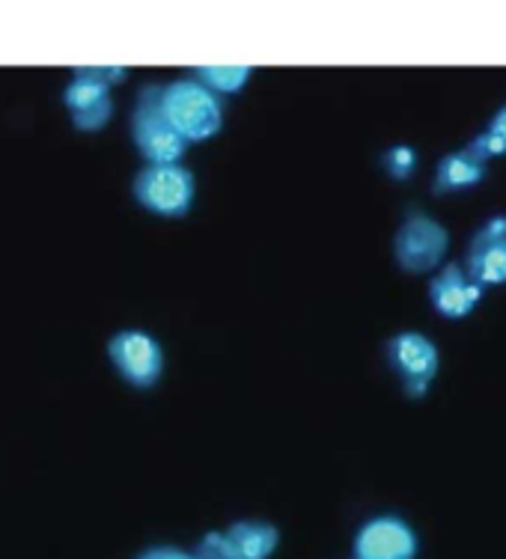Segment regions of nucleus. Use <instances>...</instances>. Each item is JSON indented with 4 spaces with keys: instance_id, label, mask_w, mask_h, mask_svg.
<instances>
[{
    "instance_id": "obj_1",
    "label": "nucleus",
    "mask_w": 506,
    "mask_h": 559,
    "mask_svg": "<svg viewBox=\"0 0 506 559\" xmlns=\"http://www.w3.org/2000/svg\"><path fill=\"white\" fill-rule=\"evenodd\" d=\"M158 98L173 129L179 131L191 146L209 143L224 131V96L195 75L176 78L158 84Z\"/></svg>"
},
{
    "instance_id": "obj_10",
    "label": "nucleus",
    "mask_w": 506,
    "mask_h": 559,
    "mask_svg": "<svg viewBox=\"0 0 506 559\" xmlns=\"http://www.w3.org/2000/svg\"><path fill=\"white\" fill-rule=\"evenodd\" d=\"M417 536L397 515L369 518L355 536V559H414Z\"/></svg>"
},
{
    "instance_id": "obj_8",
    "label": "nucleus",
    "mask_w": 506,
    "mask_h": 559,
    "mask_svg": "<svg viewBox=\"0 0 506 559\" xmlns=\"http://www.w3.org/2000/svg\"><path fill=\"white\" fill-rule=\"evenodd\" d=\"M426 295H429V307L442 319H450V322H462L471 312L483 304L485 286L476 283L471 277V271L464 265H456V262H444L442 269L435 271L426 286Z\"/></svg>"
},
{
    "instance_id": "obj_15",
    "label": "nucleus",
    "mask_w": 506,
    "mask_h": 559,
    "mask_svg": "<svg viewBox=\"0 0 506 559\" xmlns=\"http://www.w3.org/2000/svg\"><path fill=\"white\" fill-rule=\"evenodd\" d=\"M381 162H385V173L393 182H405L417 170V152L411 150V146H393V150L385 152Z\"/></svg>"
},
{
    "instance_id": "obj_13",
    "label": "nucleus",
    "mask_w": 506,
    "mask_h": 559,
    "mask_svg": "<svg viewBox=\"0 0 506 559\" xmlns=\"http://www.w3.org/2000/svg\"><path fill=\"white\" fill-rule=\"evenodd\" d=\"M191 75L200 78L209 90H215L217 96L226 98L238 96V93L250 84L254 69H250V66H200Z\"/></svg>"
},
{
    "instance_id": "obj_6",
    "label": "nucleus",
    "mask_w": 506,
    "mask_h": 559,
    "mask_svg": "<svg viewBox=\"0 0 506 559\" xmlns=\"http://www.w3.org/2000/svg\"><path fill=\"white\" fill-rule=\"evenodd\" d=\"M385 360L399 388L409 399H423L435 384L442 369V352L438 343L423 331H399L385 343Z\"/></svg>"
},
{
    "instance_id": "obj_4",
    "label": "nucleus",
    "mask_w": 506,
    "mask_h": 559,
    "mask_svg": "<svg viewBox=\"0 0 506 559\" xmlns=\"http://www.w3.org/2000/svg\"><path fill=\"white\" fill-rule=\"evenodd\" d=\"M131 194L143 212L176 221L195 209L197 179L183 162L143 164L131 182Z\"/></svg>"
},
{
    "instance_id": "obj_12",
    "label": "nucleus",
    "mask_w": 506,
    "mask_h": 559,
    "mask_svg": "<svg viewBox=\"0 0 506 559\" xmlns=\"http://www.w3.org/2000/svg\"><path fill=\"white\" fill-rule=\"evenodd\" d=\"M224 533L238 559H269L281 545V533L269 521H236Z\"/></svg>"
},
{
    "instance_id": "obj_2",
    "label": "nucleus",
    "mask_w": 506,
    "mask_h": 559,
    "mask_svg": "<svg viewBox=\"0 0 506 559\" xmlns=\"http://www.w3.org/2000/svg\"><path fill=\"white\" fill-rule=\"evenodd\" d=\"M122 66H84L63 86V105L78 131H102L114 119V86L126 81Z\"/></svg>"
},
{
    "instance_id": "obj_16",
    "label": "nucleus",
    "mask_w": 506,
    "mask_h": 559,
    "mask_svg": "<svg viewBox=\"0 0 506 559\" xmlns=\"http://www.w3.org/2000/svg\"><path fill=\"white\" fill-rule=\"evenodd\" d=\"M197 559H238L230 548V542H226V533H209L203 536V542L197 545L195 550Z\"/></svg>"
},
{
    "instance_id": "obj_14",
    "label": "nucleus",
    "mask_w": 506,
    "mask_h": 559,
    "mask_svg": "<svg viewBox=\"0 0 506 559\" xmlns=\"http://www.w3.org/2000/svg\"><path fill=\"white\" fill-rule=\"evenodd\" d=\"M471 143L483 152L489 162L506 158V102L492 114V119L485 122V129Z\"/></svg>"
},
{
    "instance_id": "obj_17",
    "label": "nucleus",
    "mask_w": 506,
    "mask_h": 559,
    "mask_svg": "<svg viewBox=\"0 0 506 559\" xmlns=\"http://www.w3.org/2000/svg\"><path fill=\"white\" fill-rule=\"evenodd\" d=\"M138 559H197L195 554H185L179 548H152L146 554H141Z\"/></svg>"
},
{
    "instance_id": "obj_7",
    "label": "nucleus",
    "mask_w": 506,
    "mask_h": 559,
    "mask_svg": "<svg viewBox=\"0 0 506 559\" xmlns=\"http://www.w3.org/2000/svg\"><path fill=\"white\" fill-rule=\"evenodd\" d=\"M108 357L119 378L138 390L155 388L164 376L162 343L141 328H122L108 340Z\"/></svg>"
},
{
    "instance_id": "obj_3",
    "label": "nucleus",
    "mask_w": 506,
    "mask_h": 559,
    "mask_svg": "<svg viewBox=\"0 0 506 559\" xmlns=\"http://www.w3.org/2000/svg\"><path fill=\"white\" fill-rule=\"evenodd\" d=\"M129 129L131 143L146 164L183 162L185 152L191 146L179 131L173 129V122L164 114L158 84H146L138 90V98L131 105Z\"/></svg>"
},
{
    "instance_id": "obj_9",
    "label": "nucleus",
    "mask_w": 506,
    "mask_h": 559,
    "mask_svg": "<svg viewBox=\"0 0 506 559\" xmlns=\"http://www.w3.org/2000/svg\"><path fill=\"white\" fill-rule=\"evenodd\" d=\"M464 269L471 271L476 283L485 289H495L506 283V215H492L485 224L476 226V233L464 250Z\"/></svg>"
},
{
    "instance_id": "obj_11",
    "label": "nucleus",
    "mask_w": 506,
    "mask_h": 559,
    "mask_svg": "<svg viewBox=\"0 0 506 559\" xmlns=\"http://www.w3.org/2000/svg\"><path fill=\"white\" fill-rule=\"evenodd\" d=\"M489 158L476 150L474 143H468L462 150H452L444 155L442 162L435 164V176H432V194L450 197L474 191L476 185L485 182L489 176Z\"/></svg>"
},
{
    "instance_id": "obj_5",
    "label": "nucleus",
    "mask_w": 506,
    "mask_h": 559,
    "mask_svg": "<svg viewBox=\"0 0 506 559\" xmlns=\"http://www.w3.org/2000/svg\"><path fill=\"white\" fill-rule=\"evenodd\" d=\"M450 253V233L438 217L426 215L423 209H411L399 221L393 236V259L399 271L411 277L435 274Z\"/></svg>"
}]
</instances>
